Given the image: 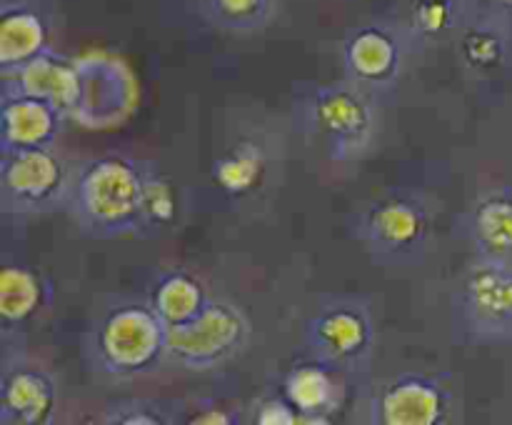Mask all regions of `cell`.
I'll return each instance as SVG.
<instances>
[{
  "label": "cell",
  "mask_w": 512,
  "mask_h": 425,
  "mask_svg": "<svg viewBox=\"0 0 512 425\" xmlns=\"http://www.w3.org/2000/svg\"><path fill=\"white\" fill-rule=\"evenodd\" d=\"M410 38L388 23H363L345 33L340 45L345 80L383 100L395 93L403 75Z\"/></svg>",
  "instance_id": "9"
},
{
  "label": "cell",
  "mask_w": 512,
  "mask_h": 425,
  "mask_svg": "<svg viewBox=\"0 0 512 425\" xmlns=\"http://www.w3.org/2000/svg\"><path fill=\"white\" fill-rule=\"evenodd\" d=\"M345 375L318 358L295 363L283 375L280 393L298 408L303 423L328 425L343 408Z\"/></svg>",
  "instance_id": "13"
},
{
  "label": "cell",
  "mask_w": 512,
  "mask_h": 425,
  "mask_svg": "<svg viewBox=\"0 0 512 425\" xmlns=\"http://www.w3.org/2000/svg\"><path fill=\"white\" fill-rule=\"evenodd\" d=\"M483 8L493 10V13L512 20V0H483Z\"/></svg>",
  "instance_id": "28"
},
{
  "label": "cell",
  "mask_w": 512,
  "mask_h": 425,
  "mask_svg": "<svg viewBox=\"0 0 512 425\" xmlns=\"http://www.w3.org/2000/svg\"><path fill=\"white\" fill-rule=\"evenodd\" d=\"M175 190L170 180L148 163L145 168V230L173 223L175 218Z\"/></svg>",
  "instance_id": "25"
},
{
  "label": "cell",
  "mask_w": 512,
  "mask_h": 425,
  "mask_svg": "<svg viewBox=\"0 0 512 425\" xmlns=\"http://www.w3.org/2000/svg\"><path fill=\"white\" fill-rule=\"evenodd\" d=\"M255 423L258 425H300L303 418H300L298 408L285 398L283 393L268 395L258 403L255 408Z\"/></svg>",
  "instance_id": "26"
},
{
  "label": "cell",
  "mask_w": 512,
  "mask_h": 425,
  "mask_svg": "<svg viewBox=\"0 0 512 425\" xmlns=\"http://www.w3.org/2000/svg\"><path fill=\"white\" fill-rule=\"evenodd\" d=\"M3 83L13 88L25 90L30 95L50 100L55 108L63 110L65 115H73L75 105L80 98V68L78 60H70L65 55L55 53L53 48L43 50L38 58L25 63L23 68L15 70L13 75H5Z\"/></svg>",
  "instance_id": "17"
},
{
  "label": "cell",
  "mask_w": 512,
  "mask_h": 425,
  "mask_svg": "<svg viewBox=\"0 0 512 425\" xmlns=\"http://www.w3.org/2000/svg\"><path fill=\"white\" fill-rule=\"evenodd\" d=\"M463 235L475 255L512 265V188H490L463 215Z\"/></svg>",
  "instance_id": "15"
},
{
  "label": "cell",
  "mask_w": 512,
  "mask_h": 425,
  "mask_svg": "<svg viewBox=\"0 0 512 425\" xmlns=\"http://www.w3.org/2000/svg\"><path fill=\"white\" fill-rule=\"evenodd\" d=\"M168 325L148 300L120 298L105 305L85 340L90 368L103 378L125 383L148 375L168 360Z\"/></svg>",
  "instance_id": "2"
},
{
  "label": "cell",
  "mask_w": 512,
  "mask_h": 425,
  "mask_svg": "<svg viewBox=\"0 0 512 425\" xmlns=\"http://www.w3.org/2000/svg\"><path fill=\"white\" fill-rule=\"evenodd\" d=\"M188 423H203V425H235L240 423L238 415L233 410H225V408H205L200 410L195 418H190Z\"/></svg>",
  "instance_id": "27"
},
{
  "label": "cell",
  "mask_w": 512,
  "mask_h": 425,
  "mask_svg": "<svg viewBox=\"0 0 512 425\" xmlns=\"http://www.w3.org/2000/svg\"><path fill=\"white\" fill-rule=\"evenodd\" d=\"M75 170L53 148L0 153V213L35 218L65 208Z\"/></svg>",
  "instance_id": "7"
},
{
  "label": "cell",
  "mask_w": 512,
  "mask_h": 425,
  "mask_svg": "<svg viewBox=\"0 0 512 425\" xmlns=\"http://www.w3.org/2000/svg\"><path fill=\"white\" fill-rule=\"evenodd\" d=\"M348 233L380 268L423 265L430 245V208L410 188H390L348 218Z\"/></svg>",
  "instance_id": "4"
},
{
  "label": "cell",
  "mask_w": 512,
  "mask_h": 425,
  "mask_svg": "<svg viewBox=\"0 0 512 425\" xmlns=\"http://www.w3.org/2000/svg\"><path fill=\"white\" fill-rule=\"evenodd\" d=\"M305 348L345 378H368L378 353L373 308L355 295H328L305 320Z\"/></svg>",
  "instance_id": "6"
},
{
  "label": "cell",
  "mask_w": 512,
  "mask_h": 425,
  "mask_svg": "<svg viewBox=\"0 0 512 425\" xmlns=\"http://www.w3.org/2000/svg\"><path fill=\"white\" fill-rule=\"evenodd\" d=\"M148 303L168 325V330H175L200 318V313L208 308L210 298L195 275L185 273V270H165L155 278Z\"/></svg>",
  "instance_id": "19"
},
{
  "label": "cell",
  "mask_w": 512,
  "mask_h": 425,
  "mask_svg": "<svg viewBox=\"0 0 512 425\" xmlns=\"http://www.w3.org/2000/svg\"><path fill=\"white\" fill-rule=\"evenodd\" d=\"M145 168L148 160L110 153L75 168L65 213L80 233L115 240L145 230Z\"/></svg>",
  "instance_id": "1"
},
{
  "label": "cell",
  "mask_w": 512,
  "mask_h": 425,
  "mask_svg": "<svg viewBox=\"0 0 512 425\" xmlns=\"http://www.w3.org/2000/svg\"><path fill=\"white\" fill-rule=\"evenodd\" d=\"M200 3L210 23L235 33L265 28L275 13V0H200Z\"/></svg>",
  "instance_id": "23"
},
{
  "label": "cell",
  "mask_w": 512,
  "mask_h": 425,
  "mask_svg": "<svg viewBox=\"0 0 512 425\" xmlns=\"http://www.w3.org/2000/svg\"><path fill=\"white\" fill-rule=\"evenodd\" d=\"M65 118L50 100L0 83V153L53 148Z\"/></svg>",
  "instance_id": "11"
},
{
  "label": "cell",
  "mask_w": 512,
  "mask_h": 425,
  "mask_svg": "<svg viewBox=\"0 0 512 425\" xmlns=\"http://www.w3.org/2000/svg\"><path fill=\"white\" fill-rule=\"evenodd\" d=\"M460 63L475 78H498L512 65L510 20L488 8H475L455 38Z\"/></svg>",
  "instance_id": "14"
},
{
  "label": "cell",
  "mask_w": 512,
  "mask_h": 425,
  "mask_svg": "<svg viewBox=\"0 0 512 425\" xmlns=\"http://www.w3.org/2000/svg\"><path fill=\"white\" fill-rule=\"evenodd\" d=\"M295 108L303 133L318 138L333 163L365 158L383 130L380 100L350 80L315 85Z\"/></svg>",
  "instance_id": "3"
},
{
  "label": "cell",
  "mask_w": 512,
  "mask_h": 425,
  "mask_svg": "<svg viewBox=\"0 0 512 425\" xmlns=\"http://www.w3.org/2000/svg\"><path fill=\"white\" fill-rule=\"evenodd\" d=\"M58 410V388L48 370L25 358L3 360L0 378V423L48 425Z\"/></svg>",
  "instance_id": "12"
},
{
  "label": "cell",
  "mask_w": 512,
  "mask_h": 425,
  "mask_svg": "<svg viewBox=\"0 0 512 425\" xmlns=\"http://www.w3.org/2000/svg\"><path fill=\"white\" fill-rule=\"evenodd\" d=\"M53 300V285L23 260L5 255L0 268V330L3 338L23 333Z\"/></svg>",
  "instance_id": "16"
},
{
  "label": "cell",
  "mask_w": 512,
  "mask_h": 425,
  "mask_svg": "<svg viewBox=\"0 0 512 425\" xmlns=\"http://www.w3.org/2000/svg\"><path fill=\"white\" fill-rule=\"evenodd\" d=\"M470 13H473L470 0H410L405 33L410 43H448L458 38Z\"/></svg>",
  "instance_id": "20"
},
{
  "label": "cell",
  "mask_w": 512,
  "mask_h": 425,
  "mask_svg": "<svg viewBox=\"0 0 512 425\" xmlns=\"http://www.w3.org/2000/svg\"><path fill=\"white\" fill-rule=\"evenodd\" d=\"M453 393L448 375L410 370L380 385L370 398L368 423L373 425H443L450 420Z\"/></svg>",
  "instance_id": "10"
},
{
  "label": "cell",
  "mask_w": 512,
  "mask_h": 425,
  "mask_svg": "<svg viewBox=\"0 0 512 425\" xmlns=\"http://www.w3.org/2000/svg\"><path fill=\"white\" fill-rule=\"evenodd\" d=\"M455 345H512V265L475 255L450 293Z\"/></svg>",
  "instance_id": "5"
},
{
  "label": "cell",
  "mask_w": 512,
  "mask_h": 425,
  "mask_svg": "<svg viewBox=\"0 0 512 425\" xmlns=\"http://www.w3.org/2000/svg\"><path fill=\"white\" fill-rule=\"evenodd\" d=\"M78 68H80V98L70 118H75L78 123H85L90 110H93L95 103H98L100 93L108 95V98L113 100L123 113H128L130 98H133V85H130V78L123 70V65L105 58H85V60H78Z\"/></svg>",
  "instance_id": "21"
},
{
  "label": "cell",
  "mask_w": 512,
  "mask_h": 425,
  "mask_svg": "<svg viewBox=\"0 0 512 425\" xmlns=\"http://www.w3.org/2000/svg\"><path fill=\"white\" fill-rule=\"evenodd\" d=\"M48 48V20L23 0H5L0 10V75H13Z\"/></svg>",
  "instance_id": "18"
},
{
  "label": "cell",
  "mask_w": 512,
  "mask_h": 425,
  "mask_svg": "<svg viewBox=\"0 0 512 425\" xmlns=\"http://www.w3.org/2000/svg\"><path fill=\"white\" fill-rule=\"evenodd\" d=\"M100 423L105 425H170L178 423V413L170 403L160 400L135 398V400H115L100 415Z\"/></svg>",
  "instance_id": "24"
},
{
  "label": "cell",
  "mask_w": 512,
  "mask_h": 425,
  "mask_svg": "<svg viewBox=\"0 0 512 425\" xmlns=\"http://www.w3.org/2000/svg\"><path fill=\"white\" fill-rule=\"evenodd\" d=\"M265 165H268V158H265L263 145L255 143V140H240L228 153L215 158L210 175L225 195L238 198V195H248L250 190L263 183Z\"/></svg>",
  "instance_id": "22"
},
{
  "label": "cell",
  "mask_w": 512,
  "mask_h": 425,
  "mask_svg": "<svg viewBox=\"0 0 512 425\" xmlns=\"http://www.w3.org/2000/svg\"><path fill=\"white\" fill-rule=\"evenodd\" d=\"M250 320L238 305L210 298L208 308L183 328L170 330L168 360L185 370H215L238 358L250 343Z\"/></svg>",
  "instance_id": "8"
}]
</instances>
